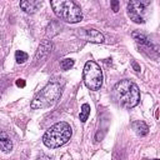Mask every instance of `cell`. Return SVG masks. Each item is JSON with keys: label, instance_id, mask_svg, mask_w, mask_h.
Instances as JSON below:
<instances>
[{"label": "cell", "instance_id": "cell-6", "mask_svg": "<svg viewBox=\"0 0 160 160\" xmlns=\"http://www.w3.org/2000/svg\"><path fill=\"white\" fill-rule=\"evenodd\" d=\"M149 4V1H140V0H132L128 2V15L129 18L136 22V24H144V11L145 6Z\"/></svg>", "mask_w": 160, "mask_h": 160}, {"label": "cell", "instance_id": "cell-15", "mask_svg": "<svg viewBox=\"0 0 160 160\" xmlns=\"http://www.w3.org/2000/svg\"><path fill=\"white\" fill-rule=\"evenodd\" d=\"M28 54L25 52V51H21V50H18L16 52H15V60H16V62L18 64H24L26 60H28Z\"/></svg>", "mask_w": 160, "mask_h": 160}, {"label": "cell", "instance_id": "cell-9", "mask_svg": "<svg viewBox=\"0 0 160 160\" xmlns=\"http://www.w3.org/2000/svg\"><path fill=\"white\" fill-rule=\"evenodd\" d=\"M41 4L42 2L39 0H22L20 1V8L28 14H34L41 6Z\"/></svg>", "mask_w": 160, "mask_h": 160}, {"label": "cell", "instance_id": "cell-11", "mask_svg": "<svg viewBox=\"0 0 160 160\" xmlns=\"http://www.w3.org/2000/svg\"><path fill=\"white\" fill-rule=\"evenodd\" d=\"M131 36H132V39H134L138 44L144 45V46H146V48H150L151 50H156V49L154 48V45L150 42V40H149L142 32H140V31H134V32L131 34Z\"/></svg>", "mask_w": 160, "mask_h": 160}, {"label": "cell", "instance_id": "cell-5", "mask_svg": "<svg viewBox=\"0 0 160 160\" xmlns=\"http://www.w3.org/2000/svg\"><path fill=\"white\" fill-rule=\"evenodd\" d=\"M82 78H84V84L89 90L96 91L102 85V71L100 66L92 60L85 62L82 69Z\"/></svg>", "mask_w": 160, "mask_h": 160}, {"label": "cell", "instance_id": "cell-4", "mask_svg": "<svg viewBox=\"0 0 160 160\" xmlns=\"http://www.w3.org/2000/svg\"><path fill=\"white\" fill-rule=\"evenodd\" d=\"M61 95V88L58 82H49L46 86H44L32 99L30 108L34 110L38 109H46L50 108L56 102V100Z\"/></svg>", "mask_w": 160, "mask_h": 160}, {"label": "cell", "instance_id": "cell-12", "mask_svg": "<svg viewBox=\"0 0 160 160\" xmlns=\"http://www.w3.org/2000/svg\"><path fill=\"white\" fill-rule=\"evenodd\" d=\"M131 128L135 130V132L139 136H145L149 132V126L144 121H132L131 122Z\"/></svg>", "mask_w": 160, "mask_h": 160}, {"label": "cell", "instance_id": "cell-14", "mask_svg": "<svg viewBox=\"0 0 160 160\" xmlns=\"http://www.w3.org/2000/svg\"><path fill=\"white\" fill-rule=\"evenodd\" d=\"M74 64H75V61H74V59H62L61 61H60V68H61V70H70L72 66H74Z\"/></svg>", "mask_w": 160, "mask_h": 160}, {"label": "cell", "instance_id": "cell-18", "mask_svg": "<svg viewBox=\"0 0 160 160\" xmlns=\"http://www.w3.org/2000/svg\"><path fill=\"white\" fill-rule=\"evenodd\" d=\"M131 65H132V69H134L136 72H139V71H140V65H139L136 61H131Z\"/></svg>", "mask_w": 160, "mask_h": 160}, {"label": "cell", "instance_id": "cell-16", "mask_svg": "<svg viewBox=\"0 0 160 160\" xmlns=\"http://www.w3.org/2000/svg\"><path fill=\"white\" fill-rule=\"evenodd\" d=\"M111 8H112V11H114V12H118V11H119V1L112 0V1H111Z\"/></svg>", "mask_w": 160, "mask_h": 160}, {"label": "cell", "instance_id": "cell-19", "mask_svg": "<svg viewBox=\"0 0 160 160\" xmlns=\"http://www.w3.org/2000/svg\"><path fill=\"white\" fill-rule=\"evenodd\" d=\"M36 160H51V159H50L48 155H44V154H42V155H40V156H39Z\"/></svg>", "mask_w": 160, "mask_h": 160}, {"label": "cell", "instance_id": "cell-3", "mask_svg": "<svg viewBox=\"0 0 160 160\" xmlns=\"http://www.w3.org/2000/svg\"><path fill=\"white\" fill-rule=\"evenodd\" d=\"M50 6L55 15L66 22L75 24L82 20L81 9L71 0H51Z\"/></svg>", "mask_w": 160, "mask_h": 160}, {"label": "cell", "instance_id": "cell-8", "mask_svg": "<svg viewBox=\"0 0 160 160\" xmlns=\"http://www.w3.org/2000/svg\"><path fill=\"white\" fill-rule=\"evenodd\" d=\"M51 50H52V44H51V41L48 40V39L42 40V41L40 42V45H39L36 52H35V61H36V62L44 61V60L50 55Z\"/></svg>", "mask_w": 160, "mask_h": 160}, {"label": "cell", "instance_id": "cell-20", "mask_svg": "<svg viewBox=\"0 0 160 160\" xmlns=\"http://www.w3.org/2000/svg\"><path fill=\"white\" fill-rule=\"evenodd\" d=\"M154 160H159V159H154Z\"/></svg>", "mask_w": 160, "mask_h": 160}, {"label": "cell", "instance_id": "cell-7", "mask_svg": "<svg viewBox=\"0 0 160 160\" xmlns=\"http://www.w3.org/2000/svg\"><path fill=\"white\" fill-rule=\"evenodd\" d=\"M78 35L80 36V39L89 42H94V44L104 42V35L95 29H80Z\"/></svg>", "mask_w": 160, "mask_h": 160}, {"label": "cell", "instance_id": "cell-1", "mask_svg": "<svg viewBox=\"0 0 160 160\" xmlns=\"http://www.w3.org/2000/svg\"><path fill=\"white\" fill-rule=\"evenodd\" d=\"M112 94L118 102L125 109H131L140 101V90L138 85L128 79L118 81L112 89Z\"/></svg>", "mask_w": 160, "mask_h": 160}, {"label": "cell", "instance_id": "cell-13", "mask_svg": "<svg viewBox=\"0 0 160 160\" xmlns=\"http://www.w3.org/2000/svg\"><path fill=\"white\" fill-rule=\"evenodd\" d=\"M90 115V105L89 104H82L81 105V109H80V114H79V118H80V121L81 122H85L88 120Z\"/></svg>", "mask_w": 160, "mask_h": 160}, {"label": "cell", "instance_id": "cell-17", "mask_svg": "<svg viewBox=\"0 0 160 160\" xmlns=\"http://www.w3.org/2000/svg\"><path fill=\"white\" fill-rule=\"evenodd\" d=\"M25 85H26L25 80H22V79H18V80H16V86H19V88H25Z\"/></svg>", "mask_w": 160, "mask_h": 160}, {"label": "cell", "instance_id": "cell-10", "mask_svg": "<svg viewBox=\"0 0 160 160\" xmlns=\"http://www.w3.org/2000/svg\"><path fill=\"white\" fill-rule=\"evenodd\" d=\"M0 150L4 152H10L12 150L11 139L4 130H0Z\"/></svg>", "mask_w": 160, "mask_h": 160}, {"label": "cell", "instance_id": "cell-2", "mask_svg": "<svg viewBox=\"0 0 160 160\" xmlns=\"http://www.w3.org/2000/svg\"><path fill=\"white\" fill-rule=\"evenodd\" d=\"M72 135L71 126L66 121H59L51 125L42 136V142L50 149H56L66 144Z\"/></svg>", "mask_w": 160, "mask_h": 160}]
</instances>
